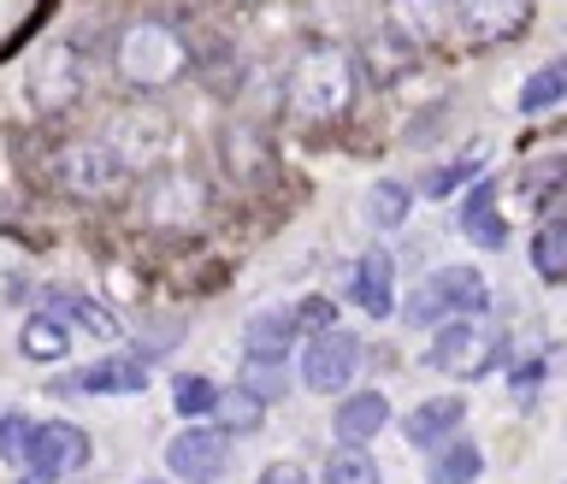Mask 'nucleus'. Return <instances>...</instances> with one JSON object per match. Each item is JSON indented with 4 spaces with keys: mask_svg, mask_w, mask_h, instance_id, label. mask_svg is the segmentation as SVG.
I'll use <instances>...</instances> for the list:
<instances>
[{
    "mask_svg": "<svg viewBox=\"0 0 567 484\" xmlns=\"http://www.w3.org/2000/svg\"><path fill=\"white\" fill-rule=\"evenodd\" d=\"M455 219H461V237H473L478 248H503V243H508L503 219H496V184H491V177H478Z\"/></svg>",
    "mask_w": 567,
    "mask_h": 484,
    "instance_id": "nucleus-16",
    "label": "nucleus"
},
{
    "mask_svg": "<svg viewBox=\"0 0 567 484\" xmlns=\"http://www.w3.org/2000/svg\"><path fill=\"white\" fill-rule=\"evenodd\" d=\"M53 184H60L71 202H113L131 184V166L106 148V142H65L60 159H53Z\"/></svg>",
    "mask_w": 567,
    "mask_h": 484,
    "instance_id": "nucleus-5",
    "label": "nucleus"
},
{
    "mask_svg": "<svg viewBox=\"0 0 567 484\" xmlns=\"http://www.w3.org/2000/svg\"><path fill=\"white\" fill-rule=\"evenodd\" d=\"M202 207H207V189L195 172H154L148 184H142V219L159 225V230L202 225Z\"/></svg>",
    "mask_w": 567,
    "mask_h": 484,
    "instance_id": "nucleus-7",
    "label": "nucleus"
},
{
    "mask_svg": "<svg viewBox=\"0 0 567 484\" xmlns=\"http://www.w3.org/2000/svg\"><path fill=\"white\" fill-rule=\"evenodd\" d=\"M478 473H485V455L473 437H443L425 461V484H473Z\"/></svg>",
    "mask_w": 567,
    "mask_h": 484,
    "instance_id": "nucleus-19",
    "label": "nucleus"
},
{
    "mask_svg": "<svg viewBox=\"0 0 567 484\" xmlns=\"http://www.w3.org/2000/svg\"><path fill=\"white\" fill-rule=\"evenodd\" d=\"M354 301H361L372 319L396 313V255H384V248L361 255V266H354Z\"/></svg>",
    "mask_w": 567,
    "mask_h": 484,
    "instance_id": "nucleus-15",
    "label": "nucleus"
},
{
    "mask_svg": "<svg viewBox=\"0 0 567 484\" xmlns=\"http://www.w3.org/2000/svg\"><path fill=\"white\" fill-rule=\"evenodd\" d=\"M290 319H296V331L319 337V331H331V326H337V301H326V296H308V301H296V308H290Z\"/></svg>",
    "mask_w": 567,
    "mask_h": 484,
    "instance_id": "nucleus-29",
    "label": "nucleus"
},
{
    "mask_svg": "<svg viewBox=\"0 0 567 484\" xmlns=\"http://www.w3.org/2000/svg\"><path fill=\"white\" fill-rule=\"evenodd\" d=\"M260 484H308V473H301L296 461H272V467L260 473Z\"/></svg>",
    "mask_w": 567,
    "mask_h": 484,
    "instance_id": "nucleus-32",
    "label": "nucleus"
},
{
    "mask_svg": "<svg viewBox=\"0 0 567 484\" xmlns=\"http://www.w3.org/2000/svg\"><path fill=\"white\" fill-rule=\"evenodd\" d=\"M113 71L142 95L154 89H172L189 71V35L172 24V18H131L113 35Z\"/></svg>",
    "mask_w": 567,
    "mask_h": 484,
    "instance_id": "nucleus-1",
    "label": "nucleus"
},
{
    "mask_svg": "<svg viewBox=\"0 0 567 484\" xmlns=\"http://www.w3.org/2000/svg\"><path fill=\"white\" fill-rule=\"evenodd\" d=\"M485 308H491V284L473 266H437L414 284L402 319L408 326H450V319H478Z\"/></svg>",
    "mask_w": 567,
    "mask_h": 484,
    "instance_id": "nucleus-3",
    "label": "nucleus"
},
{
    "mask_svg": "<svg viewBox=\"0 0 567 484\" xmlns=\"http://www.w3.org/2000/svg\"><path fill=\"white\" fill-rule=\"evenodd\" d=\"M556 101H567V53L561 60H544L520 83V113H544V106H556Z\"/></svg>",
    "mask_w": 567,
    "mask_h": 484,
    "instance_id": "nucleus-23",
    "label": "nucleus"
},
{
    "mask_svg": "<svg viewBox=\"0 0 567 484\" xmlns=\"http://www.w3.org/2000/svg\"><path fill=\"white\" fill-rule=\"evenodd\" d=\"M219 397H225V390L213 384V379H202V372H177V379H172V408H177L184 420L213 414V408H219Z\"/></svg>",
    "mask_w": 567,
    "mask_h": 484,
    "instance_id": "nucleus-27",
    "label": "nucleus"
},
{
    "mask_svg": "<svg viewBox=\"0 0 567 484\" xmlns=\"http://www.w3.org/2000/svg\"><path fill=\"white\" fill-rule=\"evenodd\" d=\"M18 349H24L30 361H65L71 354V326L60 313H30L24 331H18Z\"/></svg>",
    "mask_w": 567,
    "mask_h": 484,
    "instance_id": "nucleus-20",
    "label": "nucleus"
},
{
    "mask_svg": "<svg viewBox=\"0 0 567 484\" xmlns=\"http://www.w3.org/2000/svg\"><path fill=\"white\" fill-rule=\"evenodd\" d=\"M326 484H384V473L361 443H343V450L326 455Z\"/></svg>",
    "mask_w": 567,
    "mask_h": 484,
    "instance_id": "nucleus-26",
    "label": "nucleus"
},
{
    "mask_svg": "<svg viewBox=\"0 0 567 484\" xmlns=\"http://www.w3.org/2000/svg\"><path fill=\"white\" fill-rule=\"evenodd\" d=\"M384 420H390V402L379 397V390H354V397L337 402V437L343 443H367V437H379L384 432Z\"/></svg>",
    "mask_w": 567,
    "mask_h": 484,
    "instance_id": "nucleus-17",
    "label": "nucleus"
},
{
    "mask_svg": "<svg viewBox=\"0 0 567 484\" xmlns=\"http://www.w3.org/2000/svg\"><path fill=\"white\" fill-rule=\"evenodd\" d=\"M390 30L408 35V42H437L443 30V0H390Z\"/></svg>",
    "mask_w": 567,
    "mask_h": 484,
    "instance_id": "nucleus-22",
    "label": "nucleus"
},
{
    "mask_svg": "<svg viewBox=\"0 0 567 484\" xmlns=\"http://www.w3.org/2000/svg\"><path fill=\"white\" fill-rule=\"evenodd\" d=\"M478 172V159H461V166H443V172H432V177H425V195H450L455 184H461V177H473Z\"/></svg>",
    "mask_w": 567,
    "mask_h": 484,
    "instance_id": "nucleus-31",
    "label": "nucleus"
},
{
    "mask_svg": "<svg viewBox=\"0 0 567 484\" xmlns=\"http://www.w3.org/2000/svg\"><path fill=\"white\" fill-rule=\"evenodd\" d=\"M225 461H230V443H225V432H213V425H184V432L166 443V467L189 484H213L225 473Z\"/></svg>",
    "mask_w": 567,
    "mask_h": 484,
    "instance_id": "nucleus-11",
    "label": "nucleus"
},
{
    "mask_svg": "<svg viewBox=\"0 0 567 484\" xmlns=\"http://www.w3.org/2000/svg\"><path fill=\"white\" fill-rule=\"evenodd\" d=\"M354 367H361V337H349L343 326L308 337V349H301V379H308V390H319V397L349 390Z\"/></svg>",
    "mask_w": 567,
    "mask_h": 484,
    "instance_id": "nucleus-8",
    "label": "nucleus"
},
{
    "mask_svg": "<svg viewBox=\"0 0 567 484\" xmlns=\"http://www.w3.org/2000/svg\"><path fill=\"white\" fill-rule=\"evenodd\" d=\"M532 266L549 284H567V219H544L532 237Z\"/></svg>",
    "mask_w": 567,
    "mask_h": 484,
    "instance_id": "nucleus-24",
    "label": "nucleus"
},
{
    "mask_svg": "<svg viewBox=\"0 0 567 484\" xmlns=\"http://www.w3.org/2000/svg\"><path fill=\"white\" fill-rule=\"evenodd\" d=\"M461 414H467V402H461V397H432V402H420L414 414L402 420V432H408V443H420V450H425V443L437 450L443 437H455Z\"/></svg>",
    "mask_w": 567,
    "mask_h": 484,
    "instance_id": "nucleus-18",
    "label": "nucleus"
},
{
    "mask_svg": "<svg viewBox=\"0 0 567 484\" xmlns=\"http://www.w3.org/2000/svg\"><path fill=\"white\" fill-rule=\"evenodd\" d=\"M496 361H503V331L485 326V319H450L425 349V367L443 372V379H485Z\"/></svg>",
    "mask_w": 567,
    "mask_h": 484,
    "instance_id": "nucleus-4",
    "label": "nucleus"
},
{
    "mask_svg": "<svg viewBox=\"0 0 567 484\" xmlns=\"http://www.w3.org/2000/svg\"><path fill=\"white\" fill-rule=\"evenodd\" d=\"M532 18V0H455V24L473 48H496L520 35Z\"/></svg>",
    "mask_w": 567,
    "mask_h": 484,
    "instance_id": "nucleus-12",
    "label": "nucleus"
},
{
    "mask_svg": "<svg viewBox=\"0 0 567 484\" xmlns=\"http://www.w3.org/2000/svg\"><path fill=\"white\" fill-rule=\"evenodd\" d=\"M219 414H225L230 432H255L260 414H266V402L255 397V390H230V397H219Z\"/></svg>",
    "mask_w": 567,
    "mask_h": 484,
    "instance_id": "nucleus-28",
    "label": "nucleus"
},
{
    "mask_svg": "<svg viewBox=\"0 0 567 484\" xmlns=\"http://www.w3.org/2000/svg\"><path fill=\"white\" fill-rule=\"evenodd\" d=\"M408 213H414V195H408V184H396V177H379V184L367 189V225L372 230H402Z\"/></svg>",
    "mask_w": 567,
    "mask_h": 484,
    "instance_id": "nucleus-21",
    "label": "nucleus"
},
{
    "mask_svg": "<svg viewBox=\"0 0 567 484\" xmlns=\"http://www.w3.org/2000/svg\"><path fill=\"white\" fill-rule=\"evenodd\" d=\"M30 432H35V425H30L24 414H0V455H7V461H18V467H24Z\"/></svg>",
    "mask_w": 567,
    "mask_h": 484,
    "instance_id": "nucleus-30",
    "label": "nucleus"
},
{
    "mask_svg": "<svg viewBox=\"0 0 567 484\" xmlns=\"http://www.w3.org/2000/svg\"><path fill=\"white\" fill-rule=\"evenodd\" d=\"M142 384H148V361H142V354H113V361L60 372V379H53V397H131Z\"/></svg>",
    "mask_w": 567,
    "mask_h": 484,
    "instance_id": "nucleus-10",
    "label": "nucleus"
},
{
    "mask_svg": "<svg viewBox=\"0 0 567 484\" xmlns=\"http://www.w3.org/2000/svg\"><path fill=\"white\" fill-rule=\"evenodd\" d=\"M78 95H83L78 48H71V42H48V48L30 60V101L42 106V113H65Z\"/></svg>",
    "mask_w": 567,
    "mask_h": 484,
    "instance_id": "nucleus-9",
    "label": "nucleus"
},
{
    "mask_svg": "<svg viewBox=\"0 0 567 484\" xmlns=\"http://www.w3.org/2000/svg\"><path fill=\"white\" fill-rule=\"evenodd\" d=\"M284 101H290L296 119H343L354 101V60L337 42L301 48L290 65V83H284Z\"/></svg>",
    "mask_w": 567,
    "mask_h": 484,
    "instance_id": "nucleus-2",
    "label": "nucleus"
},
{
    "mask_svg": "<svg viewBox=\"0 0 567 484\" xmlns=\"http://www.w3.org/2000/svg\"><path fill=\"white\" fill-rule=\"evenodd\" d=\"M296 337H301V331H296L290 308H266V313H255V319L243 326V361L255 367V372H278Z\"/></svg>",
    "mask_w": 567,
    "mask_h": 484,
    "instance_id": "nucleus-14",
    "label": "nucleus"
},
{
    "mask_svg": "<svg viewBox=\"0 0 567 484\" xmlns=\"http://www.w3.org/2000/svg\"><path fill=\"white\" fill-rule=\"evenodd\" d=\"M106 148H113L124 166H154L159 154H166V142H172V124L159 119V113H118L113 124H106Z\"/></svg>",
    "mask_w": 567,
    "mask_h": 484,
    "instance_id": "nucleus-13",
    "label": "nucleus"
},
{
    "mask_svg": "<svg viewBox=\"0 0 567 484\" xmlns=\"http://www.w3.org/2000/svg\"><path fill=\"white\" fill-rule=\"evenodd\" d=\"M89 461V437L83 425L71 420H48L30 432V450H24V484H60L71 478Z\"/></svg>",
    "mask_w": 567,
    "mask_h": 484,
    "instance_id": "nucleus-6",
    "label": "nucleus"
},
{
    "mask_svg": "<svg viewBox=\"0 0 567 484\" xmlns=\"http://www.w3.org/2000/svg\"><path fill=\"white\" fill-rule=\"evenodd\" d=\"M48 313H60V319H71V326H83L89 337H101V343H113V337H118V319L106 313L101 301H89V296H53Z\"/></svg>",
    "mask_w": 567,
    "mask_h": 484,
    "instance_id": "nucleus-25",
    "label": "nucleus"
}]
</instances>
